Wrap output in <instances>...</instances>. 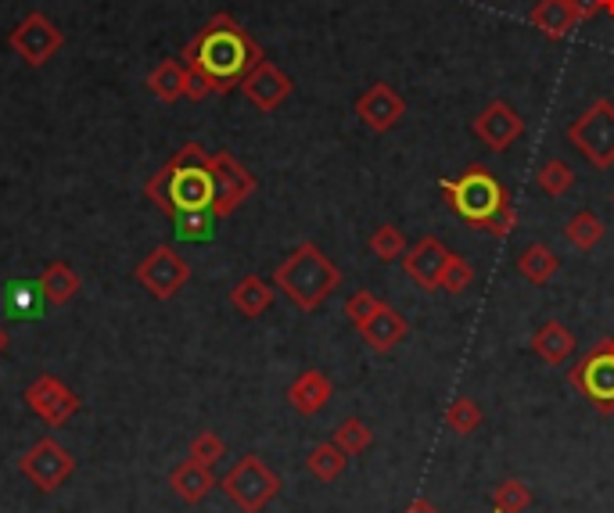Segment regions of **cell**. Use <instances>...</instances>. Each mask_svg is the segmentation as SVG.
Listing matches in <instances>:
<instances>
[{
    "mask_svg": "<svg viewBox=\"0 0 614 513\" xmlns=\"http://www.w3.org/2000/svg\"><path fill=\"white\" fill-rule=\"evenodd\" d=\"M399 263H403L406 277L417 284L421 291H442V269L449 263V248L442 245L438 237L427 234L413 248H406V255Z\"/></svg>",
    "mask_w": 614,
    "mask_h": 513,
    "instance_id": "obj_16",
    "label": "cell"
},
{
    "mask_svg": "<svg viewBox=\"0 0 614 513\" xmlns=\"http://www.w3.org/2000/svg\"><path fill=\"white\" fill-rule=\"evenodd\" d=\"M209 94H216V90H212L209 76L198 73V68H188V97H191V101H205Z\"/></svg>",
    "mask_w": 614,
    "mask_h": 513,
    "instance_id": "obj_38",
    "label": "cell"
},
{
    "mask_svg": "<svg viewBox=\"0 0 614 513\" xmlns=\"http://www.w3.org/2000/svg\"><path fill=\"white\" fill-rule=\"evenodd\" d=\"M335 395V384L331 377L324 374V370H306V374H298L288 388V403L298 417H317V413L331 403Z\"/></svg>",
    "mask_w": 614,
    "mask_h": 513,
    "instance_id": "obj_17",
    "label": "cell"
},
{
    "mask_svg": "<svg viewBox=\"0 0 614 513\" xmlns=\"http://www.w3.org/2000/svg\"><path fill=\"white\" fill-rule=\"evenodd\" d=\"M378 306H381V298L374 291H352L346 298V317H349V323L356 327V331H360V327L378 312Z\"/></svg>",
    "mask_w": 614,
    "mask_h": 513,
    "instance_id": "obj_37",
    "label": "cell"
},
{
    "mask_svg": "<svg viewBox=\"0 0 614 513\" xmlns=\"http://www.w3.org/2000/svg\"><path fill=\"white\" fill-rule=\"evenodd\" d=\"M331 441L352 460V456H363L370 446H374V435H370V427L360 417H346V420L335 427Z\"/></svg>",
    "mask_w": 614,
    "mask_h": 513,
    "instance_id": "obj_29",
    "label": "cell"
},
{
    "mask_svg": "<svg viewBox=\"0 0 614 513\" xmlns=\"http://www.w3.org/2000/svg\"><path fill=\"white\" fill-rule=\"evenodd\" d=\"M532 352L547 366H564L571 355H575V334H571L564 323L547 320L532 338Z\"/></svg>",
    "mask_w": 614,
    "mask_h": 513,
    "instance_id": "obj_22",
    "label": "cell"
},
{
    "mask_svg": "<svg viewBox=\"0 0 614 513\" xmlns=\"http://www.w3.org/2000/svg\"><path fill=\"white\" fill-rule=\"evenodd\" d=\"M496 513H499V510H496Z\"/></svg>",
    "mask_w": 614,
    "mask_h": 513,
    "instance_id": "obj_43",
    "label": "cell"
},
{
    "mask_svg": "<svg viewBox=\"0 0 614 513\" xmlns=\"http://www.w3.org/2000/svg\"><path fill=\"white\" fill-rule=\"evenodd\" d=\"M180 62L188 68L205 73L212 90L216 94H231L241 87L255 65L263 62V47L248 36V30H241V22L234 15H212L202 30L191 36V44L183 47Z\"/></svg>",
    "mask_w": 614,
    "mask_h": 513,
    "instance_id": "obj_1",
    "label": "cell"
},
{
    "mask_svg": "<svg viewBox=\"0 0 614 513\" xmlns=\"http://www.w3.org/2000/svg\"><path fill=\"white\" fill-rule=\"evenodd\" d=\"M209 159L212 154L198 145V140H188V145H183L173 159H169L159 173L145 183L148 202L169 220L183 209H212L216 183H212Z\"/></svg>",
    "mask_w": 614,
    "mask_h": 513,
    "instance_id": "obj_2",
    "label": "cell"
},
{
    "mask_svg": "<svg viewBox=\"0 0 614 513\" xmlns=\"http://www.w3.org/2000/svg\"><path fill=\"white\" fill-rule=\"evenodd\" d=\"M134 280L155 298V302H169V298H177L183 288H188L191 266H188V259H183V255H180L177 248L155 245V248L145 255V259L137 263Z\"/></svg>",
    "mask_w": 614,
    "mask_h": 513,
    "instance_id": "obj_8",
    "label": "cell"
},
{
    "mask_svg": "<svg viewBox=\"0 0 614 513\" xmlns=\"http://www.w3.org/2000/svg\"><path fill=\"white\" fill-rule=\"evenodd\" d=\"M209 169H212V183H216V197H212V216H216V220L234 216V212L245 205L255 191H260V180H255V173H248V169L241 165L231 151L212 154Z\"/></svg>",
    "mask_w": 614,
    "mask_h": 513,
    "instance_id": "obj_10",
    "label": "cell"
},
{
    "mask_svg": "<svg viewBox=\"0 0 614 513\" xmlns=\"http://www.w3.org/2000/svg\"><path fill=\"white\" fill-rule=\"evenodd\" d=\"M403 513H442V510L435 503H427V499H413V503Z\"/></svg>",
    "mask_w": 614,
    "mask_h": 513,
    "instance_id": "obj_40",
    "label": "cell"
},
{
    "mask_svg": "<svg viewBox=\"0 0 614 513\" xmlns=\"http://www.w3.org/2000/svg\"><path fill=\"white\" fill-rule=\"evenodd\" d=\"M356 116L363 119L367 130L389 133V130H395L399 122H403L406 101H403V94L392 87V83H374V87H367L360 97H356Z\"/></svg>",
    "mask_w": 614,
    "mask_h": 513,
    "instance_id": "obj_13",
    "label": "cell"
},
{
    "mask_svg": "<svg viewBox=\"0 0 614 513\" xmlns=\"http://www.w3.org/2000/svg\"><path fill=\"white\" fill-rule=\"evenodd\" d=\"M604 234H607L604 220H600L596 212H590V209L575 212V216H571V220L564 223V237H568V245H571V248H579V252H593V248L600 245V241H604Z\"/></svg>",
    "mask_w": 614,
    "mask_h": 513,
    "instance_id": "obj_27",
    "label": "cell"
},
{
    "mask_svg": "<svg viewBox=\"0 0 614 513\" xmlns=\"http://www.w3.org/2000/svg\"><path fill=\"white\" fill-rule=\"evenodd\" d=\"M292 90H295L292 76L284 73L280 65L266 62V58L255 65L245 79H241V94H245L248 105L260 108V111H277L292 97Z\"/></svg>",
    "mask_w": 614,
    "mask_h": 513,
    "instance_id": "obj_15",
    "label": "cell"
},
{
    "mask_svg": "<svg viewBox=\"0 0 614 513\" xmlns=\"http://www.w3.org/2000/svg\"><path fill=\"white\" fill-rule=\"evenodd\" d=\"M438 191L446 194L456 216L485 234L507 237L518 226V209L510 202V191L485 165H467L456 180H438Z\"/></svg>",
    "mask_w": 614,
    "mask_h": 513,
    "instance_id": "obj_3",
    "label": "cell"
},
{
    "mask_svg": "<svg viewBox=\"0 0 614 513\" xmlns=\"http://www.w3.org/2000/svg\"><path fill=\"white\" fill-rule=\"evenodd\" d=\"M4 306H8V317H15V320H36L40 309H44L47 302H44V295H40L36 280H33V284L15 280V284L8 288Z\"/></svg>",
    "mask_w": 614,
    "mask_h": 513,
    "instance_id": "obj_28",
    "label": "cell"
},
{
    "mask_svg": "<svg viewBox=\"0 0 614 513\" xmlns=\"http://www.w3.org/2000/svg\"><path fill=\"white\" fill-rule=\"evenodd\" d=\"M274 288L284 291V298H288L298 312H317L327 298L341 288V269L327 259L320 245L303 241V245L274 269Z\"/></svg>",
    "mask_w": 614,
    "mask_h": 513,
    "instance_id": "obj_4",
    "label": "cell"
},
{
    "mask_svg": "<svg viewBox=\"0 0 614 513\" xmlns=\"http://www.w3.org/2000/svg\"><path fill=\"white\" fill-rule=\"evenodd\" d=\"M169 489H173L188 506H198V503H205L212 489H216V474H212V467L188 456V460H180L169 470Z\"/></svg>",
    "mask_w": 614,
    "mask_h": 513,
    "instance_id": "obj_18",
    "label": "cell"
},
{
    "mask_svg": "<svg viewBox=\"0 0 614 513\" xmlns=\"http://www.w3.org/2000/svg\"><path fill=\"white\" fill-rule=\"evenodd\" d=\"M536 183L547 197H564L571 188H575V173H571V165L564 159H550V162L539 165Z\"/></svg>",
    "mask_w": 614,
    "mask_h": 513,
    "instance_id": "obj_30",
    "label": "cell"
},
{
    "mask_svg": "<svg viewBox=\"0 0 614 513\" xmlns=\"http://www.w3.org/2000/svg\"><path fill=\"white\" fill-rule=\"evenodd\" d=\"M568 140L590 165L611 169L614 165V101L596 97V101L568 126Z\"/></svg>",
    "mask_w": 614,
    "mask_h": 513,
    "instance_id": "obj_6",
    "label": "cell"
},
{
    "mask_svg": "<svg viewBox=\"0 0 614 513\" xmlns=\"http://www.w3.org/2000/svg\"><path fill=\"white\" fill-rule=\"evenodd\" d=\"M346 467H349V456L341 452L335 441H320V446H313L306 456V470L324 484L338 481L341 474H346Z\"/></svg>",
    "mask_w": 614,
    "mask_h": 513,
    "instance_id": "obj_26",
    "label": "cell"
},
{
    "mask_svg": "<svg viewBox=\"0 0 614 513\" xmlns=\"http://www.w3.org/2000/svg\"><path fill=\"white\" fill-rule=\"evenodd\" d=\"M528 22H532L547 40H564L582 22V15H579L575 0H539V4L528 11Z\"/></svg>",
    "mask_w": 614,
    "mask_h": 513,
    "instance_id": "obj_19",
    "label": "cell"
},
{
    "mask_svg": "<svg viewBox=\"0 0 614 513\" xmlns=\"http://www.w3.org/2000/svg\"><path fill=\"white\" fill-rule=\"evenodd\" d=\"M8 47L30 68H40L65 47V33L44 15V11H30V15L8 33Z\"/></svg>",
    "mask_w": 614,
    "mask_h": 513,
    "instance_id": "obj_11",
    "label": "cell"
},
{
    "mask_svg": "<svg viewBox=\"0 0 614 513\" xmlns=\"http://www.w3.org/2000/svg\"><path fill=\"white\" fill-rule=\"evenodd\" d=\"M528 506H532V489H528L525 481L507 478V481H499L493 489V510H499V513H525Z\"/></svg>",
    "mask_w": 614,
    "mask_h": 513,
    "instance_id": "obj_33",
    "label": "cell"
},
{
    "mask_svg": "<svg viewBox=\"0 0 614 513\" xmlns=\"http://www.w3.org/2000/svg\"><path fill=\"white\" fill-rule=\"evenodd\" d=\"M212 226H216L212 209H183L173 216V231H177L180 241H209Z\"/></svg>",
    "mask_w": 614,
    "mask_h": 513,
    "instance_id": "obj_32",
    "label": "cell"
},
{
    "mask_svg": "<svg viewBox=\"0 0 614 513\" xmlns=\"http://www.w3.org/2000/svg\"><path fill=\"white\" fill-rule=\"evenodd\" d=\"M274 291L277 288L269 280H263L260 274H248L231 288V306L245 320H260L263 312H269V306H274Z\"/></svg>",
    "mask_w": 614,
    "mask_h": 513,
    "instance_id": "obj_21",
    "label": "cell"
},
{
    "mask_svg": "<svg viewBox=\"0 0 614 513\" xmlns=\"http://www.w3.org/2000/svg\"><path fill=\"white\" fill-rule=\"evenodd\" d=\"M600 11H604V15H611V19H614V0H600Z\"/></svg>",
    "mask_w": 614,
    "mask_h": 513,
    "instance_id": "obj_42",
    "label": "cell"
},
{
    "mask_svg": "<svg viewBox=\"0 0 614 513\" xmlns=\"http://www.w3.org/2000/svg\"><path fill=\"white\" fill-rule=\"evenodd\" d=\"M148 90L159 97L162 105H173L180 97H188V65L180 58H162L148 73Z\"/></svg>",
    "mask_w": 614,
    "mask_h": 513,
    "instance_id": "obj_24",
    "label": "cell"
},
{
    "mask_svg": "<svg viewBox=\"0 0 614 513\" xmlns=\"http://www.w3.org/2000/svg\"><path fill=\"white\" fill-rule=\"evenodd\" d=\"M579 4V15H582V22H590V19H596L600 15V0H575Z\"/></svg>",
    "mask_w": 614,
    "mask_h": 513,
    "instance_id": "obj_39",
    "label": "cell"
},
{
    "mask_svg": "<svg viewBox=\"0 0 614 513\" xmlns=\"http://www.w3.org/2000/svg\"><path fill=\"white\" fill-rule=\"evenodd\" d=\"M188 456L198 463H205V467H216L226 456V446H223V438L216 431H198L191 438V446H188Z\"/></svg>",
    "mask_w": 614,
    "mask_h": 513,
    "instance_id": "obj_36",
    "label": "cell"
},
{
    "mask_svg": "<svg viewBox=\"0 0 614 513\" xmlns=\"http://www.w3.org/2000/svg\"><path fill=\"white\" fill-rule=\"evenodd\" d=\"M571 388L600 413H614V338H604L600 345H593L582 360L571 366Z\"/></svg>",
    "mask_w": 614,
    "mask_h": 513,
    "instance_id": "obj_7",
    "label": "cell"
},
{
    "mask_svg": "<svg viewBox=\"0 0 614 513\" xmlns=\"http://www.w3.org/2000/svg\"><path fill=\"white\" fill-rule=\"evenodd\" d=\"M557 269H561V259L542 245V241H536V245H528L521 255H518V274L528 280V284H550L557 277Z\"/></svg>",
    "mask_w": 614,
    "mask_h": 513,
    "instance_id": "obj_25",
    "label": "cell"
},
{
    "mask_svg": "<svg viewBox=\"0 0 614 513\" xmlns=\"http://www.w3.org/2000/svg\"><path fill=\"white\" fill-rule=\"evenodd\" d=\"M36 288H40V295H44L47 306H68L80 295L83 280H80V274L73 266L59 259V263L44 266V274L36 277Z\"/></svg>",
    "mask_w": 614,
    "mask_h": 513,
    "instance_id": "obj_23",
    "label": "cell"
},
{
    "mask_svg": "<svg viewBox=\"0 0 614 513\" xmlns=\"http://www.w3.org/2000/svg\"><path fill=\"white\" fill-rule=\"evenodd\" d=\"M367 245H370V255L381 259V263H395V259H403V255H406V237L392 223L374 226V234H370Z\"/></svg>",
    "mask_w": 614,
    "mask_h": 513,
    "instance_id": "obj_31",
    "label": "cell"
},
{
    "mask_svg": "<svg viewBox=\"0 0 614 513\" xmlns=\"http://www.w3.org/2000/svg\"><path fill=\"white\" fill-rule=\"evenodd\" d=\"M470 284H475V266H470L464 255L449 252V263H446V269H442V291L464 295Z\"/></svg>",
    "mask_w": 614,
    "mask_h": 513,
    "instance_id": "obj_35",
    "label": "cell"
},
{
    "mask_svg": "<svg viewBox=\"0 0 614 513\" xmlns=\"http://www.w3.org/2000/svg\"><path fill=\"white\" fill-rule=\"evenodd\" d=\"M470 130H475V137L481 140L489 151H507L514 140H518L525 133V119L518 116V108L507 105V101H489L485 105L475 122H470Z\"/></svg>",
    "mask_w": 614,
    "mask_h": 513,
    "instance_id": "obj_14",
    "label": "cell"
},
{
    "mask_svg": "<svg viewBox=\"0 0 614 513\" xmlns=\"http://www.w3.org/2000/svg\"><path fill=\"white\" fill-rule=\"evenodd\" d=\"M8 345H11V338H8V331H4V323H0V355L8 352Z\"/></svg>",
    "mask_w": 614,
    "mask_h": 513,
    "instance_id": "obj_41",
    "label": "cell"
},
{
    "mask_svg": "<svg viewBox=\"0 0 614 513\" xmlns=\"http://www.w3.org/2000/svg\"><path fill=\"white\" fill-rule=\"evenodd\" d=\"M360 334H363V341L374 352H392L399 341H403L406 334H410V323H406V317L399 309H392V306H378V312L374 317H370L363 327H360Z\"/></svg>",
    "mask_w": 614,
    "mask_h": 513,
    "instance_id": "obj_20",
    "label": "cell"
},
{
    "mask_svg": "<svg viewBox=\"0 0 614 513\" xmlns=\"http://www.w3.org/2000/svg\"><path fill=\"white\" fill-rule=\"evenodd\" d=\"M19 470H22L25 481H33L36 492H59L62 484L73 478L76 460H73V452L62 446V441L40 438V441H33V446L22 452Z\"/></svg>",
    "mask_w": 614,
    "mask_h": 513,
    "instance_id": "obj_9",
    "label": "cell"
},
{
    "mask_svg": "<svg viewBox=\"0 0 614 513\" xmlns=\"http://www.w3.org/2000/svg\"><path fill=\"white\" fill-rule=\"evenodd\" d=\"M220 489L226 492V499H231L241 513H263L280 495V478L260 460V456L248 452L226 470Z\"/></svg>",
    "mask_w": 614,
    "mask_h": 513,
    "instance_id": "obj_5",
    "label": "cell"
},
{
    "mask_svg": "<svg viewBox=\"0 0 614 513\" xmlns=\"http://www.w3.org/2000/svg\"><path fill=\"white\" fill-rule=\"evenodd\" d=\"M22 403L30 406V413L44 427H65L80 413V406H83L80 395L68 388L62 377H54V374L33 377L30 388L22 392Z\"/></svg>",
    "mask_w": 614,
    "mask_h": 513,
    "instance_id": "obj_12",
    "label": "cell"
},
{
    "mask_svg": "<svg viewBox=\"0 0 614 513\" xmlns=\"http://www.w3.org/2000/svg\"><path fill=\"white\" fill-rule=\"evenodd\" d=\"M481 420H485V413L470 395L453 398L449 409H446V424H449V431H456V435H475L481 427Z\"/></svg>",
    "mask_w": 614,
    "mask_h": 513,
    "instance_id": "obj_34",
    "label": "cell"
}]
</instances>
